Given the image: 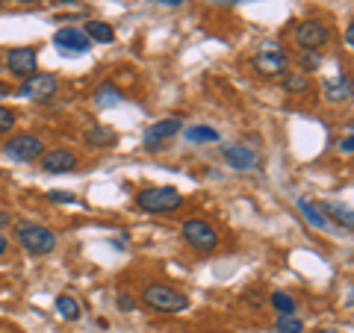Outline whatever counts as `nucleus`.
I'll return each instance as SVG.
<instances>
[{
    "instance_id": "f257e3e1",
    "label": "nucleus",
    "mask_w": 354,
    "mask_h": 333,
    "mask_svg": "<svg viewBox=\"0 0 354 333\" xmlns=\"http://www.w3.org/2000/svg\"><path fill=\"white\" fill-rule=\"evenodd\" d=\"M142 304L153 310V313H186L189 310V295L165 283H151L142 292Z\"/></svg>"
},
{
    "instance_id": "f03ea898",
    "label": "nucleus",
    "mask_w": 354,
    "mask_h": 333,
    "mask_svg": "<svg viewBox=\"0 0 354 333\" xmlns=\"http://www.w3.org/2000/svg\"><path fill=\"white\" fill-rule=\"evenodd\" d=\"M136 204H139V209H145L151 216L174 213V209L183 207V195L177 192L174 186H153V189H145V192L136 195Z\"/></svg>"
},
{
    "instance_id": "7ed1b4c3",
    "label": "nucleus",
    "mask_w": 354,
    "mask_h": 333,
    "mask_svg": "<svg viewBox=\"0 0 354 333\" xmlns=\"http://www.w3.org/2000/svg\"><path fill=\"white\" fill-rule=\"evenodd\" d=\"M15 239L27 254H36V257L50 254L53 248H57V233H53L50 227H44V225H18Z\"/></svg>"
},
{
    "instance_id": "20e7f679",
    "label": "nucleus",
    "mask_w": 354,
    "mask_h": 333,
    "mask_svg": "<svg viewBox=\"0 0 354 333\" xmlns=\"http://www.w3.org/2000/svg\"><path fill=\"white\" fill-rule=\"evenodd\" d=\"M183 239H186V245L195 248V251H201V254H209V251L218 248V233L204 218H189V221H186V225H183Z\"/></svg>"
},
{
    "instance_id": "39448f33",
    "label": "nucleus",
    "mask_w": 354,
    "mask_h": 333,
    "mask_svg": "<svg viewBox=\"0 0 354 333\" xmlns=\"http://www.w3.org/2000/svg\"><path fill=\"white\" fill-rule=\"evenodd\" d=\"M3 153L9 160H15V162H32V160H39L44 153V142L39 136H32V133H18V136L6 139Z\"/></svg>"
},
{
    "instance_id": "423d86ee",
    "label": "nucleus",
    "mask_w": 354,
    "mask_h": 333,
    "mask_svg": "<svg viewBox=\"0 0 354 333\" xmlns=\"http://www.w3.org/2000/svg\"><path fill=\"white\" fill-rule=\"evenodd\" d=\"M57 88H59V80L53 74H32V77H27V80L21 83L18 95L27 97V101L44 104V101H50V97L57 95Z\"/></svg>"
},
{
    "instance_id": "0eeeda50",
    "label": "nucleus",
    "mask_w": 354,
    "mask_h": 333,
    "mask_svg": "<svg viewBox=\"0 0 354 333\" xmlns=\"http://www.w3.org/2000/svg\"><path fill=\"white\" fill-rule=\"evenodd\" d=\"M6 65L15 77L27 80V77L39 74V50L36 48H12L6 53Z\"/></svg>"
},
{
    "instance_id": "6e6552de",
    "label": "nucleus",
    "mask_w": 354,
    "mask_h": 333,
    "mask_svg": "<svg viewBox=\"0 0 354 333\" xmlns=\"http://www.w3.org/2000/svg\"><path fill=\"white\" fill-rule=\"evenodd\" d=\"M328 39H330V30L322 24V21H301V24L295 27V41L301 44L304 50L325 48Z\"/></svg>"
},
{
    "instance_id": "1a4fd4ad",
    "label": "nucleus",
    "mask_w": 354,
    "mask_h": 333,
    "mask_svg": "<svg viewBox=\"0 0 354 333\" xmlns=\"http://www.w3.org/2000/svg\"><path fill=\"white\" fill-rule=\"evenodd\" d=\"M53 44H57L59 50H68V53L92 50V39H88L83 30H77V27H59L57 32H53Z\"/></svg>"
},
{
    "instance_id": "9d476101",
    "label": "nucleus",
    "mask_w": 354,
    "mask_h": 333,
    "mask_svg": "<svg viewBox=\"0 0 354 333\" xmlns=\"http://www.w3.org/2000/svg\"><path fill=\"white\" fill-rule=\"evenodd\" d=\"M41 169L48 174H68L77 169V153L68 148H53L48 153H41Z\"/></svg>"
},
{
    "instance_id": "9b49d317",
    "label": "nucleus",
    "mask_w": 354,
    "mask_h": 333,
    "mask_svg": "<svg viewBox=\"0 0 354 333\" xmlns=\"http://www.w3.org/2000/svg\"><path fill=\"white\" fill-rule=\"evenodd\" d=\"M221 153H225V162L236 171H251L254 165H257V153H254L248 145H225Z\"/></svg>"
},
{
    "instance_id": "f8f14e48",
    "label": "nucleus",
    "mask_w": 354,
    "mask_h": 333,
    "mask_svg": "<svg viewBox=\"0 0 354 333\" xmlns=\"http://www.w3.org/2000/svg\"><path fill=\"white\" fill-rule=\"evenodd\" d=\"M254 65H257L260 74H281V71H286V57L281 53L278 44H272V48H263L257 53Z\"/></svg>"
},
{
    "instance_id": "ddd939ff",
    "label": "nucleus",
    "mask_w": 354,
    "mask_h": 333,
    "mask_svg": "<svg viewBox=\"0 0 354 333\" xmlns=\"http://www.w3.org/2000/svg\"><path fill=\"white\" fill-rule=\"evenodd\" d=\"M177 133H180V118H162V121H157L153 127H148L145 142H148V148H153L157 142L171 139V136H177Z\"/></svg>"
},
{
    "instance_id": "4468645a",
    "label": "nucleus",
    "mask_w": 354,
    "mask_h": 333,
    "mask_svg": "<svg viewBox=\"0 0 354 333\" xmlns=\"http://www.w3.org/2000/svg\"><path fill=\"white\" fill-rule=\"evenodd\" d=\"M83 32H86V36L92 39V41H101V44L115 41V30H113V24H106V21H88Z\"/></svg>"
},
{
    "instance_id": "2eb2a0df",
    "label": "nucleus",
    "mask_w": 354,
    "mask_h": 333,
    "mask_svg": "<svg viewBox=\"0 0 354 333\" xmlns=\"http://www.w3.org/2000/svg\"><path fill=\"white\" fill-rule=\"evenodd\" d=\"M325 97H328L330 104L348 101V97H351V80H348V77H337L334 83H328V86H325Z\"/></svg>"
},
{
    "instance_id": "dca6fc26",
    "label": "nucleus",
    "mask_w": 354,
    "mask_h": 333,
    "mask_svg": "<svg viewBox=\"0 0 354 333\" xmlns=\"http://www.w3.org/2000/svg\"><path fill=\"white\" fill-rule=\"evenodd\" d=\"M121 101H124V95H121L113 83H101V86L95 88V104L101 106V109H106V106H118Z\"/></svg>"
},
{
    "instance_id": "f3484780",
    "label": "nucleus",
    "mask_w": 354,
    "mask_h": 333,
    "mask_svg": "<svg viewBox=\"0 0 354 333\" xmlns=\"http://www.w3.org/2000/svg\"><path fill=\"white\" fill-rule=\"evenodd\" d=\"M281 83H283V88L290 95H304L307 88H310V77L307 74H292V71H281Z\"/></svg>"
},
{
    "instance_id": "a211bd4d",
    "label": "nucleus",
    "mask_w": 354,
    "mask_h": 333,
    "mask_svg": "<svg viewBox=\"0 0 354 333\" xmlns=\"http://www.w3.org/2000/svg\"><path fill=\"white\" fill-rule=\"evenodd\" d=\"M319 209H322V216H330V218L337 221V225H342L346 230L354 227V218H351V209H348V207H342V204H337V201H330V204L319 207Z\"/></svg>"
},
{
    "instance_id": "6ab92c4d",
    "label": "nucleus",
    "mask_w": 354,
    "mask_h": 333,
    "mask_svg": "<svg viewBox=\"0 0 354 333\" xmlns=\"http://www.w3.org/2000/svg\"><path fill=\"white\" fill-rule=\"evenodd\" d=\"M86 142L95 148H113L115 145V133L106 130V127H92L86 133Z\"/></svg>"
},
{
    "instance_id": "aec40b11",
    "label": "nucleus",
    "mask_w": 354,
    "mask_h": 333,
    "mask_svg": "<svg viewBox=\"0 0 354 333\" xmlns=\"http://www.w3.org/2000/svg\"><path fill=\"white\" fill-rule=\"evenodd\" d=\"M298 207H301V213L307 216V221H310L313 227H319V230H325V227H328V218L322 216V209L313 207V204L307 201V198H298Z\"/></svg>"
},
{
    "instance_id": "412c9836",
    "label": "nucleus",
    "mask_w": 354,
    "mask_h": 333,
    "mask_svg": "<svg viewBox=\"0 0 354 333\" xmlns=\"http://www.w3.org/2000/svg\"><path fill=\"white\" fill-rule=\"evenodd\" d=\"M57 310H59V316L68 318V321L80 318V304H77L71 295H59V298H57Z\"/></svg>"
},
{
    "instance_id": "4be33fe9",
    "label": "nucleus",
    "mask_w": 354,
    "mask_h": 333,
    "mask_svg": "<svg viewBox=\"0 0 354 333\" xmlns=\"http://www.w3.org/2000/svg\"><path fill=\"white\" fill-rule=\"evenodd\" d=\"M269 301H272V307L278 310L281 316H295V301H292V298L286 295V292H281V289H278V292H272Z\"/></svg>"
},
{
    "instance_id": "5701e85b",
    "label": "nucleus",
    "mask_w": 354,
    "mask_h": 333,
    "mask_svg": "<svg viewBox=\"0 0 354 333\" xmlns=\"http://www.w3.org/2000/svg\"><path fill=\"white\" fill-rule=\"evenodd\" d=\"M186 139L189 142H218V133L213 127H192V130H186Z\"/></svg>"
},
{
    "instance_id": "b1692460",
    "label": "nucleus",
    "mask_w": 354,
    "mask_h": 333,
    "mask_svg": "<svg viewBox=\"0 0 354 333\" xmlns=\"http://www.w3.org/2000/svg\"><path fill=\"white\" fill-rule=\"evenodd\" d=\"M274 330H278V333H301L304 325H301V321H298L295 316H281L278 325H274Z\"/></svg>"
},
{
    "instance_id": "393cba45",
    "label": "nucleus",
    "mask_w": 354,
    "mask_h": 333,
    "mask_svg": "<svg viewBox=\"0 0 354 333\" xmlns=\"http://www.w3.org/2000/svg\"><path fill=\"white\" fill-rule=\"evenodd\" d=\"M12 127H15V113L9 106H0V136L12 133Z\"/></svg>"
},
{
    "instance_id": "a878e982",
    "label": "nucleus",
    "mask_w": 354,
    "mask_h": 333,
    "mask_svg": "<svg viewBox=\"0 0 354 333\" xmlns=\"http://www.w3.org/2000/svg\"><path fill=\"white\" fill-rule=\"evenodd\" d=\"M301 65H304L307 71L319 68V65H322V53H319V50H304V57H301Z\"/></svg>"
},
{
    "instance_id": "bb28decb",
    "label": "nucleus",
    "mask_w": 354,
    "mask_h": 333,
    "mask_svg": "<svg viewBox=\"0 0 354 333\" xmlns=\"http://www.w3.org/2000/svg\"><path fill=\"white\" fill-rule=\"evenodd\" d=\"M48 198L53 204H74V195L71 192H59V189H57V192H50Z\"/></svg>"
},
{
    "instance_id": "cd10ccee",
    "label": "nucleus",
    "mask_w": 354,
    "mask_h": 333,
    "mask_svg": "<svg viewBox=\"0 0 354 333\" xmlns=\"http://www.w3.org/2000/svg\"><path fill=\"white\" fill-rule=\"evenodd\" d=\"M133 307H136V301H133L130 295H118V310H121V313H130Z\"/></svg>"
},
{
    "instance_id": "c85d7f7f",
    "label": "nucleus",
    "mask_w": 354,
    "mask_h": 333,
    "mask_svg": "<svg viewBox=\"0 0 354 333\" xmlns=\"http://www.w3.org/2000/svg\"><path fill=\"white\" fill-rule=\"evenodd\" d=\"M339 151H346V153H351V151H354V148H351V133H348V136L339 142Z\"/></svg>"
},
{
    "instance_id": "c756f323",
    "label": "nucleus",
    "mask_w": 354,
    "mask_h": 333,
    "mask_svg": "<svg viewBox=\"0 0 354 333\" xmlns=\"http://www.w3.org/2000/svg\"><path fill=\"white\" fill-rule=\"evenodd\" d=\"M9 221H12V216H9V213H6V209H0V227H6V225H9Z\"/></svg>"
},
{
    "instance_id": "7c9ffc66",
    "label": "nucleus",
    "mask_w": 354,
    "mask_h": 333,
    "mask_svg": "<svg viewBox=\"0 0 354 333\" xmlns=\"http://www.w3.org/2000/svg\"><path fill=\"white\" fill-rule=\"evenodd\" d=\"M153 3H160V6H180L183 0H153Z\"/></svg>"
},
{
    "instance_id": "2f4dec72",
    "label": "nucleus",
    "mask_w": 354,
    "mask_h": 333,
    "mask_svg": "<svg viewBox=\"0 0 354 333\" xmlns=\"http://www.w3.org/2000/svg\"><path fill=\"white\" fill-rule=\"evenodd\" d=\"M6 248H9V239L3 236V233H0V257H3V254H6Z\"/></svg>"
},
{
    "instance_id": "473e14b6",
    "label": "nucleus",
    "mask_w": 354,
    "mask_h": 333,
    "mask_svg": "<svg viewBox=\"0 0 354 333\" xmlns=\"http://www.w3.org/2000/svg\"><path fill=\"white\" fill-rule=\"evenodd\" d=\"M346 44H348V48H354V30L351 27L346 30Z\"/></svg>"
},
{
    "instance_id": "72a5a7b5",
    "label": "nucleus",
    "mask_w": 354,
    "mask_h": 333,
    "mask_svg": "<svg viewBox=\"0 0 354 333\" xmlns=\"http://www.w3.org/2000/svg\"><path fill=\"white\" fill-rule=\"evenodd\" d=\"M3 95H9V86H6L3 80H0V97H3Z\"/></svg>"
},
{
    "instance_id": "f704fd0d",
    "label": "nucleus",
    "mask_w": 354,
    "mask_h": 333,
    "mask_svg": "<svg viewBox=\"0 0 354 333\" xmlns=\"http://www.w3.org/2000/svg\"><path fill=\"white\" fill-rule=\"evenodd\" d=\"M316 333H339V330H334V327H322V330H316Z\"/></svg>"
},
{
    "instance_id": "c9c22d12",
    "label": "nucleus",
    "mask_w": 354,
    "mask_h": 333,
    "mask_svg": "<svg viewBox=\"0 0 354 333\" xmlns=\"http://www.w3.org/2000/svg\"><path fill=\"white\" fill-rule=\"evenodd\" d=\"M213 3H234V0H213Z\"/></svg>"
},
{
    "instance_id": "e433bc0d",
    "label": "nucleus",
    "mask_w": 354,
    "mask_h": 333,
    "mask_svg": "<svg viewBox=\"0 0 354 333\" xmlns=\"http://www.w3.org/2000/svg\"><path fill=\"white\" fill-rule=\"evenodd\" d=\"M12 3H32V0H12Z\"/></svg>"
},
{
    "instance_id": "4c0bfd02",
    "label": "nucleus",
    "mask_w": 354,
    "mask_h": 333,
    "mask_svg": "<svg viewBox=\"0 0 354 333\" xmlns=\"http://www.w3.org/2000/svg\"><path fill=\"white\" fill-rule=\"evenodd\" d=\"M234 3H251V0H234Z\"/></svg>"
},
{
    "instance_id": "58836bf2",
    "label": "nucleus",
    "mask_w": 354,
    "mask_h": 333,
    "mask_svg": "<svg viewBox=\"0 0 354 333\" xmlns=\"http://www.w3.org/2000/svg\"><path fill=\"white\" fill-rule=\"evenodd\" d=\"M209 333H225V330H209Z\"/></svg>"
},
{
    "instance_id": "ea45409f",
    "label": "nucleus",
    "mask_w": 354,
    "mask_h": 333,
    "mask_svg": "<svg viewBox=\"0 0 354 333\" xmlns=\"http://www.w3.org/2000/svg\"><path fill=\"white\" fill-rule=\"evenodd\" d=\"M62 3H74V0H62Z\"/></svg>"
},
{
    "instance_id": "a19ab883",
    "label": "nucleus",
    "mask_w": 354,
    "mask_h": 333,
    "mask_svg": "<svg viewBox=\"0 0 354 333\" xmlns=\"http://www.w3.org/2000/svg\"><path fill=\"white\" fill-rule=\"evenodd\" d=\"M0 9H3V0H0Z\"/></svg>"
}]
</instances>
